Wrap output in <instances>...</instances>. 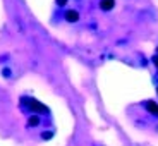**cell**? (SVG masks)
Returning a JSON list of instances; mask_svg holds the SVG:
<instances>
[{
	"label": "cell",
	"mask_w": 158,
	"mask_h": 146,
	"mask_svg": "<svg viewBox=\"0 0 158 146\" xmlns=\"http://www.w3.org/2000/svg\"><path fill=\"white\" fill-rule=\"evenodd\" d=\"M24 102H28L29 108H31L33 112H48L47 107H45V105H41L40 102H36V100H24Z\"/></svg>",
	"instance_id": "obj_1"
},
{
	"label": "cell",
	"mask_w": 158,
	"mask_h": 146,
	"mask_svg": "<svg viewBox=\"0 0 158 146\" xmlns=\"http://www.w3.org/2000/svg\"><path fill=\"white\" fill-rule=\"evenodd\" d=\"M153 62H155V65L158 67V55H155V57H153Z\"/></svg>",
	"instance_id": "obj_8"
},
{
	"label": "cell",
	"mask_w": 158,
	"mask_h": 146,
	"mask_svg": "<svg viewBox=\"0 0 158 146\" xmlns=\"http://www.w3.org/2000/svg\"><path fill=\"white\" fill-rule=\"evenodd\" d=\"M65 19H67L69 23H76V21L79 19L77 10H67V12H65Z\"/></svg>",
	"instance_id": "obj_3"
},
{
	"label": "cell",
	"mask_w": 158,
	"mask_h": 146,
	"mask_svg": "<svg viewBox=\"0 0 158 146\" xmlns=\"http://www.w3.org/2000/svg\"><path fill=\"white\" fill-rule=\"evenodd\" d=\"M52 138V132H43V139H50Z\"/></svg>",
	"instance_id": "obj_6"
},
{
	"label": "cell",
	"mask_w": 158,
	"mask_h": 146,
	"mask_svg": "<svg viewBox=\"0 0 158 146\" xmlns=\"http://www.w3.org/2000/svg\"><path fill=\"white\" fill-rule=\"evenodd\" d=\"M146 108L151 112L153 115H158V105L155 102H146Z\"/></svg>",
	"instance_id": "obj_4"
},
{
	"label": "cell",
	"mask_w": 158,
	"mask_h": 146,
	"mask_svg": "<svg viewBox=\"0 0 158 146\" xmlns=\"http://www.w3.org/2000/svg\"><path fill=\"white\" fill-rule=\"evenodd\" d=\"M38 124H40V119L36 117V115H33V117H29V126H31V127L38 126Z\"/></svg>",
	"instance_id": "obj_5"
},
{
	"label": "cell",
	"mask_w": 158,
	"mask_h": 146,
	"mask_svg": "<svg viewBox=\"0 0 158 146\" xmlns=\"http://www.w3.org/2000/svg\"><path fill=\"white\" fill-rule=\"evenodd\" d=\"M57 4H59V5H65V4H67V0H57Z\"/></svg>",
	"instance_id": "obj_7"
},
{
	"label": "cell",
	"mask_w": 158,
	"mask_h": 146,
	"mask_svg": "<svg viewBox=\"0 0 158 146\" xmlns=\"http://www.w3.org/2000/svg\"><path fill=\"white\" fill-rule=\"evenodd\" d=\"M115 5V0H102L100 2V7L103 9V10H112Z\"/></svg>",
	"instance_id": "obj_2"
}]
</instances>
